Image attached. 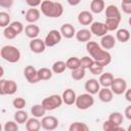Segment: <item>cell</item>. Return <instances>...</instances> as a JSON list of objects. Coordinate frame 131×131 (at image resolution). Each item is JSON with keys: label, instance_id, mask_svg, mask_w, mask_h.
I'll return each mask as SVG.
<instances>
[{"label": "cell", "instance_id": "7a4b0ae2", "mask_svg": "<svg viewBox=\"0 0 131 131\" xmlns=\"http://www.w3.org/2000/svg\"><path fill=\"white\" fill-rule=\"evenodd\" d=\"M0 55L1 57L10 62V63H15L19 61L20 59V51L13 45H4L2 46L0 50Z\"/></svg>", "mask_w": 131, "mask_h": 131}, {"label": "cell", "instance_id": "1f68e13d", "mask_svg": "<svg viewBox=\"0 0 131 131\" xmlns=\"http://www.w3.org/2000/svg\"><path fill=\"white\" fill-rule=\"evenodd\" d=\"M66 69H68L67 68V63H66V61H62V60L55 61L52 64V68H51V70H52V72L54 74H62L66 71Z\"/></svg>", "mask_w": 131, "mask_h": 131}, {"label": "cell", "instance_id": "f546056e", "mask_svg": "<svg viewBox=\"0 0 131 131\" xmlns=\"http://www.w3.org/2000/svg\"><path fill=\"white\" fill-rule=\"evenodd\" d=\"M66 63H67V68L71 71L76 70V69L81 67V60H80L79 57H76V56H72V57L68 58Z\"/></svg>", "mask_w": 131, "mask_h": 131}, {"label": "cell", "instance_id": "2e32d148", "mask_svg": "<svg viewBox=\"0 0 131 131\" xmlns=\"http://www.w3.org/2000/svg\"><path fill=\"white\" fill-rule=\"evenodd\" d=\"M61 97H62V100H63V103L68 104V105H72L76 102V99H77V95H76V92L71 89V88H68L66 89L62 94H61Z\"/></svg>", "mask_w": 131, "mask_h": 131}, {"label": "cell", "instance_id": "d6a6232c", "mask_svg": "<svg viewBox=\"0 0 131 131\" xmlns=\"http://www.w3.org/2000/svg\"><path fill=\"white\" fill-rule=\"evenodd\" d=\"M89 127L83 122H74L70 125L69 131H88Z\"/></svg>", "mask_w": 131, "mask_h": 131}, {"label": "cell", "instance_id": "d590c367", "mask_svg": "<svg viewBox=\"0 0 131 131\" xmlns=\"http://www.w3.org/2000/svg\"><path fill=\"white\" fill-rule=\"evenodd\" d=\"M99 48H101V46L95 41H88L86 43V50L90 56H92Z\"/></svg>", "mask_w": 131, "mask_h": 131}, {"label": "cell", "instance_id": "7dc6e473", "mask_svg": "<svg viewBox=\"0 0 131 131\" xmlns=\"http://www.w3.org/2000/svg\"><path fill=\"white\" fill-rule=\"evenodd\" d=\"M25 1L30 7H37L42 3V0H25Z\"/></svg>", "mask_w": 131, "mask_h": 131}, {"label": "cell", "instance_id": "816d5d0a", "mask_svg": "<svg viewBox=\"0 0 131 131\" xmlns=\"http://www.w3.org/2000/svg\"><path fill=\"white\" fill-rule=\"evenodd\" d=\"M123 3H131V0H122Z\"/></svg>", "mask_w": 131, "mask_h": 131}, {"label": "cell", "instance_id": "f5cc1de1", "mask_svg": "<svg viewBox=\"0 0 131 131\" xmlns=\"http://www.w3.org/2000/svg\"><path fill=\"white\" fill-rule=\"evenodd\" d=\"M127 130H128V131H131V124H130V125L128 126V128H127Z\"/></svg>", "mask_w": 131, "mask_h": 131}, {"label": "cell", "instance_id": "52a82bcc", "mask_svg": "<svg viewBox=\"0 0 131 131\" xmlns=\"http://www.w3.org/2000/svg\"><path fill=\"white\" fill-rule=\"evenodd\" d=\"M61 33L60 31L57 30H51L49 31V33L46 35L44 41L47 47H53L55 45H57L60 41H61Z\"/></svg>", "mask_w": 131, "mask_h": 131}, {"label": "cell", "instance_id": "9a60e30c", "mask_svg": "<svg viewBox=\"0 0 131 131\" xmlns=\"http://www.w3.org/2000/svg\"><path fill=\"white\" fill-rule=\"evenodd\" d=\"M78 21L83 26H90L93 23V14L88 10H83L78 14Z\"/></svg>", "mask_w": 131, "mask_h": 131}, {"label": "cell", "instance_id": "9c48e42d", "mask_svg": "<svg viewBox=\"0 0 131 131\" xmlns=\"http://www.w3.org/2000/svg\"><path fill=\"white\" fill-rule=\"evenodd\" d=\"M58 119L53 117V116H44L41 120V126L44 130L47 131H51V130H55L58 127Z\"/></svg>", "mask_w": 131, "mask_h": 131}, {"label": "cell", "instance_id": "277c9868", "mask_svg": "<svg viewBox=\"0 0 131 131\" xmlns=\"http://www.w3.org/2000/svg\"><path fill=\"white\" fill-rule=\"evenodd\" d=\"M42 105L45 107L46 111H54L56 108H58L62 103H63V100H62V97L58 94H52L48 97H45L43 100H42Z\"/></svg>", "mask_w": 131, "mask_h": 131}, {"label": "cell", "instance_id": "836d02e7", "mask_svg": "<svg viewBox=\"0 0 131 131\" xmlns=\"http://www.w3.org/2000/svg\"><path fill=\"white\" fill-rule=\"evenodd\" d=\"M108 120H110L111 122H113L114 124L121 126V124L123 123L124 117H123V115H122L120 112H113V113L110 114V116H108Z\"/></svg>", "mask_w": 131, "mask_h": 131}, {"label": "cell", "instance_id": "e575fe53", "mask_svg": "<svg viewBox=\"0 0 131 131\" xmlns=\"http://www.w3.org/2000/svg\"><path fill=\"white\" fill-rule=\"evenodd\" d=\"M85 75H86V70L83 69L82 67H80V68H78V69H76V70H73L72 73H71L72 79H74V80H76V81L82 80V79L85 77Z\"/></svg>", "mask_w": 131, "mask_h": 131}, {"label": "cell", "instance_id": "3957f363", "mask_svg": "<svg viewBox=\"0 0 131 131\" xmlns=\"http://www.w3.org/2000/svg\"><path fill=\"white\" fill-rule=\"evenodd\" d=\"M76 106L78 110H81V111H86L88 108H90L93 104H94V98H93V95L86 92V93H83V94H80L77 96V99H76V102H75Z\"/></svg>", "mask_w": 131, "mask_h": 131}, {"label": "cell", "instance_id": "f907efd6", "mask_svg": "<svg viewBox=\"0 0 131 131\" xmlns=\"http://www.w3.org/2000/svg\"><path fill=\"white\" fill-rule=\"evenodd\" d=\"M68 1V3L70 4V5H72V6H76V5H78L80 2H81V0H67Z\"/></svg>", "mask_w": 131, "mask_h": 131}, {"label": "cell", "instance_id": "ab89813d", "mask_svg": "<svg viewBox=\"0 0 131 131\" xmlns=\"http://www.w3.org/2000/svg\"><path fill=\"white\" fill-rule=\"evenodd\" d=\"M3 35H4V37H5L6 39H8V40H12V39H14V38L17 36L16 32H15L10 26L4 28V30H3Z\"/></svg>", "mask_w": 131, "mask_h": 131}, {"label": "cell", "instance_id": "ee69618b", "mask_svg": "<svg viewBox=\"0 0 131 131\" xmlns=\"http://www.w3.org/2000/svg\"><path fill=\"white\" fill-rule=\"evenodd\" d=\"M15 32H16V34L17 35H19L23 31H24V25L20 23V21H17V20H14V21H12V23H10V25H9Z\"/></svg>", "mask_w": 131, "mask_h": 131}, {"label": "cell", "instance_id": "7bdbcfd3", "mask_svg": "<svg viewBox=\"0 0 131 131\" xmlns=\"http://www.w3.org/2000/svg\"><path fill=\"white\" fill-rule=\"evenodd\" d=\"M18 123L15 121H7L3 127L4 131H17L18 130Z\"/></svg>", "mask_w": 131, "mask_h": 131}, {"label": "cell", "instance_id": "7c38bea8", "mask_svg": "<svg viewBox=\"0 0 131 131\" xmlns=\"http://www.w3.org/2000/svg\"><path fill=\"white\" fill-rule=\"evenodd\" d=\"M90 31L93 35H95L96 37H100V38L106 35V33L108 32L104 23H101V21H93L90 25Z\"/></svg>", "mask_w": 131, "mask_h": 131}, {"label": "cell", "instance_id": "8d00e7d4", "mask_svg": "<svg viewBox=\"0 0 131 131\" xmlns=\"http://www.w3.org/2000/svg\"><path fill=\"white\" fill-rule=\"evenodd\" d=\"M102 129H103L104 131H117V130H124L121 126L114 124V123H113V122H111L110 120H107V121H104V122H103V124H102Z\"/></svg>", "mask_w": 131, "mask_h": 131}, {"label": "cell", "instance_id": "ba28073f", "mask_svg": "<svg viewBox=\"0 0 131 131\" xmlns=\"http://www.w3.org/2000/svg\"><path fill=\"white\" fill-rule=\"evenodd\" d=\"M111 89L114 92V94L117 95H121L123 93H125V91L127 90V82L125 79L123 78H115L112 85H111Z\"/></svg>", "mask_w": 131, "mask_h": 131}, {"label": "cell", "instance_id": "5bb4252c", "mask_svg": "<svg viewBox=\"0 0 131 131\" xmlns=\"http://www.w3.org/2000/svg\"><path fill=\"white\" fill-rule=\"evenodd\" d=\"M40 15H41V11L38 8H36V7H32V8H30V9L27 10L26 15H25V18H26V20L28 23L34 24L37 20H39Z\"/></svg>", "mask_w": 131, "mask_h": 131}, {"label": "cell", "instance_id": "c3c4849f", "mask_svg": "<svg viewBox=\"0 0 131 131\" xmlns=\"http://www.w3.org/2000/svg\"><path fill=\"white\" fill-rule=\"evenodd\" d=\"M124 115H125V117H126L128 120L131 121V105H129V106H127V107L125 108Z\"/></svg>", "mask_w": 131, "mask_h": 131}, {"label": "cell", "instance_id": "4fadbf2b", "mask_svg": "<svg viewBox=\"0 0 131 131\" xmlns=\"http://www.w3.org/2000/svg\"><path fill=\"white\" fill-rule=\"evenodd\" d=\"M84 88L86 90V92L94 95V94H97L100 90V83L98 80L92 78V79H88L86 82H85V85H84Z\"/></svg>", "mask_w": 131, "mask_h": 131}, {"label": "cell", "instance_id": "603a6c76", "mask_svg": "<svg viewBox=\"0 0 131 131\" xmlns=\"http://www.w3.org/2000/svg\"><path fill=\"white\" fill-rule=\"evenodd\" d=\"M41 127H42L41 126V122L36 117L30 118L26 122V129H27V131H39Z\"/></svg>", "mask_w": 131, "mask_h": 131}, {"label": "cell", "instance_id": "4dcf8cb0", "mask_svg": "<svg viewBox=\"0 0 131 131\" xmlns=\"http://www.w3.org/2000/svg\"><path fill=\"white\" fill-rule=\"evenodd\" d=\"M28 113L23 111V110H17L14 113V121L17 122L18 124H25L28 121Z\"/></svg>", "mask_w": 131, "mask_h": 131}, {"label": "cell", "instance_id": "44dd1931", "mask_svg": "<svg viewBox=\"0 0 131 131\" xmlns=\"http://www.w3.org/2000/svg\"><path fill=\"white\" fill-rule=\"evenodd\" d=\"M75 37H76V39L79 42H81V43H87L88 41L91 40L92 33L88 29H81V30H79L76 33V36Z\"/></svg>", "mask_w": 131, "mask_h": 131}, {"label": "cell", "instance_id": "6da1fadb", "mask_svg": "<svg viewBox=\"0 0 131 131\" xmlns=\"http://www.w3.org/2000/svg\"><path fill=\"white\" fill-rule=\"evenodd\" d=\"M41 12L51 18L59 17L63 13V6L59 2H54L51 0H43L41 3Z\"/></svg>", "mask_w": 131, "mask_h": 131}, {"label": "cell", "instance_id": "ffe728a7", "mask_svg": "<svg viewBox=\"0 0 131 131\" xmlns=\"http://www.w3.org/2000/svg\"><path fill=\"white\" fill-rule=\"evenodd\" d=\"M25 34L30 39L38 38V36L40 34V28L37 25L30 24V25H28V26L25 27Z\"/></svg>", "mask_w": 131, "mask_h": 131}, {"label": "cell", "instance_id": "b9f144b4", "mask_svg": "<svg viewBox=\"0 0 131 131\" xmlns=\"http://www.w3.org/2000/svg\"><path fill=\"white\" fill-rule=\"evenodd\" d=\"M81 60V67L85 70H89V68L92 66V63L94 62V59L91 56H83L82 58H80Z\"/></svg>", "mask_w": 131, "mask_h": 131}, {"label": "cell", "instance_id": "db71d44e", "mask_svg": "<svg viewBox=\"0 0 131 131\" xmlns=\"http://www.w3.org/2000/svg\"><path fill=\"white\" fill-rule=\"evenodd\" d=\"M128 21H129V25H130V27H131V16L129 17V19H128Z\"/></svg>", "mask_w": 131, "mask_h": 131}, {"label": "cell", "instance_id": "f6af8a7d", "mask_svg": "<svg viewBox=\"0 0 131 131\" xmlns=\"http://www.w3.org/2000/svg\"><path fill=\"white\" fill-rule=\"evenodd\" d=\"M121 8L124 13L131 15V3H121Z\"/></svg>", "mask_w": 131, "mask_h": 131}, {"label": "cell", "instance_id": "5b68a950", "mask_svg": "<svg viewBox=\"0 0 131 131\" xmlns=\"http://www.w3.org/2000/svg\"><path fill=\"white\" fill-rule=\"evenodd\" d=\"M17 90V84L13 80L0 79V94L1 95H12Z\"/></svg>", "mask_w": 131, "mask_h": 131}, {"label": "cell", "instance_id": "74e56055", "mask_svg": "<svg viewBox=\"0 0 131 131\" xmlns=\"http://www.w3.org/2000/svg\"><path fill=\"white\" fill-rule=\"evenodd\" d=\"M103 69H104L103 66H101L100 63L94 61V62L92 63V66L89 68V71H90V73H91L92 75H95V76H98V75H99V76H100V75L103 73Z\"/></svg>", "mask_w": 131, "mask_h": 131}, {"label": "cell", "instance_id": "bcb514c9", "mask_svg": "<svg viewBox=\"0 0 131 131\" xmlns=\"http://www.w3.org/2000/svg\"><path fill=\"white\" fill-rule=\"evenodd\" d=\"M14 0H0V6L3 8H10Z\"/></svg>", "mask_w": 131, "mask_h": 131}, {"label": "cell", "instance_id": "4316f807", "mask_svg": "<svg viewBox=\"0 0 131 131\" xmlns=\"http://www.w3.org/2000/svg\"><path fill=\"white\" fill-rule=\"evenodd\" d=\"M46 110L45 107L41 104H34L32 107H31V114L33 115V117H36V118H43L46 114Z\"/></svg>", "mask_w": 131, "mask_h": 131}, {"label": "cell", "instance_id": "f35d334b", "mask_svg": "<svg viewBox=\"0 0 131 131\" xmlns=\"http://www.w3.org/2000/svg\"><path fill=\"white\" fill-rule=\"evenodd\" d=\"M9 25H10V15L5 11H1L0 12V27L6 28Z\"/></svg>", "mask_w": 131, "mask_h": 131}, {"label": "cell", "instance_id": "d4e9b609", "mask_svg": "<svg viewBox=\"0 0 131 131\" xmlns=\"http://www.w3.org/2000/svg\"><path fill=\"white\" fill-rule=\"evenodd\" d=\"M115 77L112 73H102L100 76H99V83H100V86L102 87H111L113 81H114Z\"/></svg>", "mask_w": 131, "mask_h": 131}, {"label": "cell", "instance_id": "8fae6325", "mask_svg": "<svg viewBox=\"0 0 131 131\" xmlns=\"http://www.w3.org/2000/svg\"><path fill=\"white\" fill-rule=\"evenodd\" d=\"M29 47H30L31 51L34 53H42L45 51L47 46H46L44 40H42L40 38H35V39H32L30 41Z\"/></svg>", "mask_w": 131, "mask_h": 131}, {"label": "cell", "instance_id": "d6986e66", "mask_svg": "<svg viewBox=\"0 0 131 131\" xmlns=\"http://www.w3.org/2000/svg\"><path fill=\"white\" fill-rule=\"evenodd\" d=\"M60 33H61V36L66 39H71L73 38L74 36H76V29L73 25L71 24H63L61 27H60Z\"/></svg>", "mask_w": 131, "mask_h": 131}, {"label": "cell", "instance_id": "60d3db41", "mask_svg": "<svg viewBox=\"0 0 131 131\" xmlns=\"http://www.w3.org/2000/svg\"><path fill=\"white\" fill-rule=\"evenodd\" d=\"M27 104V101L23 97H16L12 100V105L15 110H23Z\"/></svg>", "mask_w": 131, "mask_h": 131}, {"label": "cell", "instance_id": "30bf717a", "mask_svg": "<svg viewBox=\"0 0 131 131\" xmlns=\"http://www.w3.org/2000/svg\"><path fill=\"white\" fill-rule=\"evenodd\" d=\"M24 75L27 81L31 84L38 83L40 81L39 75H38V70H36L33 66H27L24 70Z\"/></svg>", "mask_w": 131, "mask_h": 131}, {"label": "cell", "instance_id": "83f0119b", "mask_svg": "<svg viewBox=\"0 0 131 131\" xmlns=\"http://www.w3.org/2000/svg\"><path fill=\"white\" fill-rule=\"evenodd\" d=\"M121 19L118 18H113V17H105V21L104 25L107 29V31H116L119 28Z\"/></svg>", "mask_w": 131, "mask_h": 131}, {"label": "cell", "instance_id": "8992f818", "mask_svg": "<svg viewBox=\"0 0 131 131\" xmlns=\"http://www.w3.org/2000/svg\"><path fill=\"white\" fill-rule=\"evenodd\" d=\"M91 57L94 59V61L100 63L103 67L108 66L111 63V61H112V55H111V53L107 50L103 49L102 47L99 48Z\"/></svg>", "mask_w": 131, "mask_h": 131}, {"label": "cell", "instance_id": "681fc988", "mask_svg": "<svg viewBox=\"0 0 131 131\" xmlns=\"http://www.w3.org/2000/svg\"><path fill=\"white\" fill-rule=\"evenodd\" d=\"M125 98H126L127 101L131 102V88H129L125 91Z\"/></svg>", "mask_w": 131, "mask_h": 131}, {"label": "cell", "instance_id": "ac0fdd59", "mask_svg": "<svg viewBox=\"0 0 131 131\" xmlns=\"http://www.w3.org/2000/svg\"><path fill=\"white\" fill-rule=\"evenodd\" d=\"M114 97V92L112 91L111 87H102L98 92V98L102 102H111Z\"/></svg>", "mask_w": 131, "mask_h": 131}, {"label": "cell", "instance_id": "f1b7e54d", "mask_svg": "<svg viewBox=\"0 0 131 131\" xmlns=\"http://www.w3.org/2000/svg\"><path fill=\"white\" fill-rule=\"evenodd\" d=\"M38 75H39L40 81H47L52 78L53 72L48 68H41L38 70Z\"/></svg>", "mask_w": 131, "mask_h": 131}, {"label": "cell", "instance_id": "cb8c5ba5", "mask_svg": "<svg viewBox=\"0 0 131 131\" xmlns=\"http://www.w3.org/2000/svg\"><path fill=\"white\" fill-rule=\"evenodd\" d=\"M105 9V3L103 0H92L90 3V10L92 13H101Z\"/></svg>", "mask_w": 131, "mask_h": 131}, {"label": "cell", "instance_id": "7402d4cb", "mask_svg": "<svg viewBox=\"0 0 131 131\" xmlns=\"http://www.w3.org/2000/svg\"><path fill=\"white\" fill-rule=\"evenodd\" d=\"M104 10H105V17H113V18H118V19L122 18L120 9L114 4L107 5Z\"/></svg>", "mask_w": 131, "mask_h": 131}, {"label": "cell", "instance_id": "e0dca14e", "mask_svg": "<svg viewBox=\"0 0 131 131\" xmlns=\"http://www.w3.org/2000/svg\"><path fill=\"white\" fill-rule=\"evenodd\" d=\"M116 45V39L113 35H110V34H106L104 36L101 37L100 39V46L105 49V50H108V49H112L114 48Z\"/></svg>", "mask_w": 131, "mask_h": 131}, {"label": "cell", "instance_id": "484cf974", "mask_svg": "<svg viewBox=\"0 0 131 131\" xmlns=\"http://www.w3.org/2000/svg\"><path fill=\"white\" fill-rule=\"evenodd\" d=\"M131 38V34L127 29H119L116 33V39L121 43H126Z\"/></svg>", "mask_w": 131, "mask_h": 131}]
</instances>
